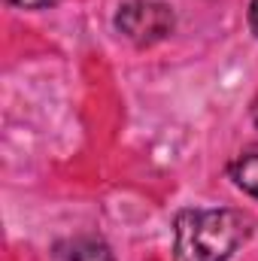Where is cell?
<instances>
[{
  "mask_svg": "<svg viewBox=\"0 0 258 261\" xmlns=\"http://www.w3.org/2000/svg\"><path fill=\"white\" fill-rule=\"evenodd\" d=\"M252 222L237 210H183L173 222V246L179 261H231L249 240Z\"/></svg>",
  "mask_w": 258,
  "mask_h": 261,
  "instance_id": "obj_1",
  "label": "cell"
},
{
  "mask_svg": "<svg viewBox=\"0 0 258 261\" xmlns=\"http://www.w3.org/2000/svg\"><path fill=\"white\" fill-rule=\"evenodd\" d=\"M116 28L134 46H152L173 31V12L155 0H128L116 12Z\"/></svg>",
  "mask_w": 258,
  "mask_h": 261,
  "instance_id": "obj_2",
  "label": "cell"
},
{
  "mask_svg": "<svg viewBox=\"0 0 258 261\" xmlns=\"http://www.w3.org/2000/svg\"><path fill=\"white\" fill-rule=\"evenodd\" d=\"M55 261H113V252L104 240L73 237L55 246Z\"/></svg>",
  "mask_w": 258,
  "mask_h": 261,
  "instance_id": "obj_3",
  "label": "cell"
},
{
  "mask_svg": "<svg viewBox=\"0 0 258 261\" xmlns=\"http://www.w3.org/2000/svg\"><path fill=\"white\" fill-rule=\"evenodd\" d=\"M231 176L246 195L258 197V143L237 155V161L231 164Z\"/></svg>",
  "mask_w": 258,
  "mask_h": 261,
  "instance_id": "obj_4",
  "label": "cell"
},
{
  "mask_svg": "<svg viewBox=\"0 0 258 261\" xmlns=\"http://www.w3.org/2000/svg\"><path fill=\"white\" fill-rule=\"evenodd\" d=\"M6 3L21 6V9H46V6H52L55 0H6Z\"/></svg>",
  "mask_w": 258,
  "mask_h": 261,
  "instance_id": "obj_5",
  "label": "cell"
},
{
  "mask_svg": "<svg viewBox=\"0 0 258 261\" xmlns=\"http://www.w3.org/2000/svg\"><path fill=\"white\" fill-rule=\"evenodd\" d=\"M249 28H252V34L258 37V0L249 3Z\"/></svg>",
  "mask_w": 258,
  "mask_h": 261,
  "instance_id": "obj_6",
  "label": "cell"
},
{
  "mask_svg": "<svg viewBox=\"0 0 258 261\" xmlns=\"http://www.w3.org/2000/svg\"><path fill=\"white\" fill-rule=\"evenodd\" d=\"M252 119H255V125H258V97H255V103H252Z\"/></svg>",
  "mask_w": 258,
  "mask_h": 261,
  "instance_id": "obj_7",
  "label": "cell"
}]
</instances>
